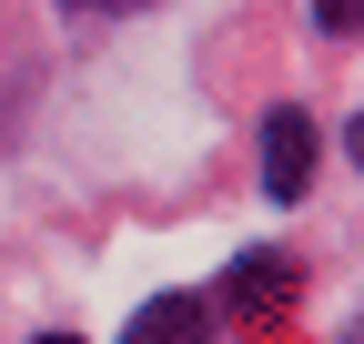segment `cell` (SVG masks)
I'll list each match as a JSON object with an SVG mask.
<instances>
[{"label":"cell","instance_id":"cell-1","mask_svg":"<svg viewBox=\"0 0 364 344\" xmlns=\"http://www.w3.org/2000/svg\"><path fill=\"white\" fill-rule=\"evenodd\" d=\"M263 183L284 193V203L314 183V122H304V112H273V122H263Z\"/></svg>","mask_w":364,"mask_h":344},{"label":"cell","instance_id":"cell-2","mask_svg":"<svg viewBox=\"0 0 364 344\" xmlns=\"http://www.w3.org/2000/svg\"><path fill=\"white\" fill-rule=\"evenodd\" d=\"M284 294H294V253H243V264L223 274V304L233 314H273Z\"/></svg>","mask_w":364,"mask_h":344},{"label":"cell","instance_id":"cell-3","mask_svg":"<svg viewBox=\"0 0 364 344\" xmlns=\"http://www.w3.org/2000/svg\"><path fill=\"white\" fill-rule=\"evenodd\" d=\"M122 344H213V314L193 304V294H152L142 314H132V334Z\"/></svg>","mask_w":364,"mask_h":344},{"label":"cell","instance_id":"cell-4","mask_svg":"<svg viewBox=\"0 0 364 344\" xmlns=\"http://www.w3.org/2000/svg\"><path fill=\"white\" fill-rule=\"evenodd\" d=\"M314 21H324V31H354V21H364V0H314Z\"/></svg>","mask_w":364,"mask_h":344},{"label":"cell","instance_id":"cell-5","mask_svg":"<svg viewBox=\"0 0 364 344\" xmlns=\"http://www.w3.org/2000/svg\"><path fill=\"white\" fill-rule=\"evenodd\" d=\"M41 344H71V334H41Z\"/></svg>","mask_w":364,"mask_h":344}]
</instances>
